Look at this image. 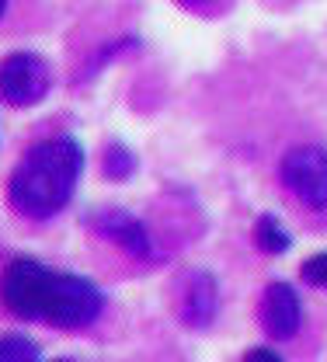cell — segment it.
Listing matches in <instances>:
<instances>
[{"label":"cell","instance_id":"cell-7","mask_svg":"<svg viewBox=\"0 0 327 362\" xmlns=\"http://www.w3.org/2000/svg\"><path fill=\"white\" fill-rule=\"evenodd\" d=\"M220 317V282L209 269H191L178 286V320L191 331H206Z\"/></svg>","mask_w":327,"mask_h":362},{"label":"cell","instance_id":"cell-5","mask_svg":"<svg viewBox=\"0 0 327 362\" xmlns=\"http://www.w3.org/2000/svg\"><path fill=\"white\" fill-rule=\"evenodd\" d=\"M258 324L272 341H292L303 327V296L292 282H268L258 300Z\"/></svg>","mask_w":327,"mask_h":362},{"label":"cell","instance_id":"cell-1","mask_svg":"<svg viewBox=\"0 0 327 362\" xmlns=\"http://www.w3.org/2000/svg\"><path fill=\"white\" fill-rule=\"evenodd\" d=\"M0 300L21 320H42L59 331L91 327L105 314V289L73 272H52L35 258H14L0 275Z\"/></svg>","mask_w":327,"mask_h":362},{"label":"cell","instance_id":"cell-13","mask_svg":"<svg viewBox=\"0 0 327 362\" xmlns=\"http://www.w3.org/2000/svg\"><path fill=\"white\" fill-rule=\"evenodd\" d=\"M178 4H185V7H191V11H195V7H209L213 0H178Z\"/></svg>","mask_w":327,"mask_h":362},{"label":"cell","instance_id":"cell-10","mask_svg":"<svg viewBox=\"0 0 327 362\" xmlns=\"http://www.w3.org/2000/svg\"><path fill=\"white\" fill-rule=\"evenodd\" d=\"M39 345L32 338H21V334H4L0 338V359L4 362H28V359H39Z\"/></svg>","mask_w":327,"mask_h":362},{"label":"cell","instance_id":"cell-3","mask_svg":"<svg viewBox=\"0 0 327 362\" xmlns=\"http://www.w3.org/2000/svg\"><path fill=\"white\" fill-rule=\"evenodd\" d=\"M279 181L299 206H307L314 213H324L327 209V146L303 143V146L285 150L279 160Z\"/></svg>","mask_w":327,"mask_h":362},{"label":"cell","instance_id":"cell-12","mask_svg":"<svg viewBox=\"0 0 327 362\" xmlns=\"http://www.w3.org/2000/svg\"><path fill=\"white\" fill-rule=\"evenodd\" d=\"M244 362H282L279 349H268V345H258V349H247Z\"/></svg>","mask_w":327,"mask_h":362},{"label":"cell","instance_id":"cell-9","mask_svg":"<svg viewBox=\"0 0 327 362\" xmlns=\"http://www.w3.org/2000/svg\"><path fill=\"white\" fill-rule=\"evenodd\" d=\"M136 171H140V157L133 153V146H126L119 139L105 146V153H101V175L108 181L126 185V181L136 178Z\"/></svg>","mask_w":327,"mask_h":362},{"label":"cell","instance_id":"cell-2","mask_svg":"<svg viewBox=\"0 0 327 362\" xmlns=\"http://www.w3.org/2000/svg\"><path fill=\"white\" fill-rule=\"evenodd\" d=\"M84 168H88V153L81 139L73 136L42 139L14 164L7 178V206L21 220L46 223L70 206Z\"/></svg>","mask_w":327,"mask_h":362},{"label":"cell","instance_id":"cell-14","mask_svg":"<svg viewBox=\"0 0 327 362\" xmlns=\"http://www.w3.org/2000/svg\"><path fill=\"white\" fill-rule=\"evenodd\" d=\"M4 14H7V0H0V18H4Z\"/></svg>","mask_w":327,"mask_h":362},{"label":"cell","instance_id":"cell-4","mask_svg":"<svg viewBox=\"0 0 327 362\" xmlns=\"http://www.w3.org/2000/svg\"><path fill=\"white\" fill-rule=\"evenodd\" d=\"M52 70L39 52H11L0 59V101L11 108H32L46 101Z\"/></svg>","mask_w":327,"mask_h":362},{"label":"cell","instance_id":"cell-11","mask_svg":"<svg viewBox=\"0 0 327 362\" xmlns=\"http://www.w3.org/2000/svg\"><path fill=\"white\" fill-rule=\"evenodd\" d=\"M299 279H303L310 289H327V251L310 255V258L299 265Z\"/></svg>","mask_w":327,"mask_h":362},{"label":"cell","instance_id":"cell-8","mask_svg":"<svg viewBox=\"0 0 327 362\" xmlns=\"http://www.w3.org/2000/svg\"><path fill=\"white\" fill-rule=\"evenodd\" d=\"M254 244H258V251L268 255V258H282V255L292 251V233H289V226L279 220V213H261V216L254 220Z\"/></svg>","mask_w":327,"mask_h":362},{"label":"cell","instance_id":"cell-6","mask_svg":"<svg viewBox=\"0 0 327 362\" xmlns=\"http://www.w3.org/2000/svg\"><path fill=\"white\" fill-rule=\"evenodd\" d=\"M88 226L101 240L115 244L119 251H126L136 262H150L153 258V237H150L146 223L129 209H119V206L115 209H97V213L88 216Z\"/></svg>","mask_w":327,"mask_h":362}]
</instances>
